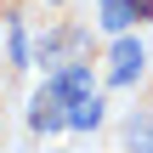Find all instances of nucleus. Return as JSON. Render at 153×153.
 Masks as SVG:
<instances>
[{
	"label": "nucleus",
	"mask_w": 153,
	"mask_h": 153,
	"mask_svg": "<svg viewBox=\"0 0 153 153\" xmlns=\"http://www.w3.org/2000/svg\"><path fill=\"white\" fill-rule=\"evenodd\" d=\"M45 85H51V97H57L62 108H74L79 97H91V62H68V68H62L57 79H45Z\"/></svg>",
	"instance_id": "obj_1"
},
{
	"label": "nucleus",
	"mask_w": 153,
	"mask_h": 153,
	"mask_svg": "<svg viewBox=\"0 0 153 153\" xmlns=\"http://www.w3.org/2000/svg\"><path fill=\"white\" fill-rule=\"evenodd\" d=\"M153 17V0H102V28H131Z\"/></svg>",
	"instance_id": "obj_2"
},
{
	"label": "nucleus",
	"mask_w": 153,
	"mask_h": 153,
	"mask_svg": "<svg viewBox=\"0 0 153 153\" xmlns=\"http://www.w3.org/2000/svg\"><path fill=\"white\" fill-rule=\"evenodd\" d=\"M108 62H114V68H108V74H114V85H131V79L142 74V62H148V57H142V45H136V40H119Z\"/></svg>",
	"instance_id": "obj_3"
},
{
	"label": "nucleus",
	"mask_w": 153,
	"mask_h": 153,
	"mask_svg": "<svg viewBox=\"0 0 153 153\" xmlns=\"http://www.w3.org/2000/svg\"><path fill=\"white\" fill-rule=\"evenodd\" d=\"M28 125H34V131H62V125H68V108L51 97V85L34 97V114H28Z\"/></svg>",
	"instance_id": "obj_4"
},
{
	"label": "nucleus",
	"mask_w": 153,
	"mask_h": 153,
	"mask_svg": "<svg viewBox=\"0 0 153 153\" xmlns=\"http://www.w3.org/2000/svg\"><path fill=\"white\" fill-rule=\"evenodd\" d=\"M97 125H102V97L91 91V97H79L68 108V131H97Z\"/></svg>",
	"instance_id": "obj_5"
},
{
	"label": "nucleus",
	"mask_w": 153,
	"mask_h": 153,
	"mask_svg": "<svg viewBox=\"0 0 153 153\" xmlns=\"http://www.w3.org/2000/svg\"><path fill=\"white\" fill-rule=\"evenodd\" d=\"M125 142H131V153H153V114H136L125 125Z\"/></svg>",
	"instance_id": "obj_6"
}]
</instances>
